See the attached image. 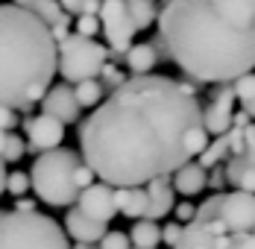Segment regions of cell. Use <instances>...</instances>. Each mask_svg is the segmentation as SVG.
<instances>
[{
    "instance_id": "f1b7e54d",
    "label": "cell",
    "mask_w": 255,
    "mask_h": 249,
    "mask_svg": "<svg viewBox=\"0 0 255 249\" xmlns=\"http://www.w3.org/2000/svg\"><path fill=\"white\" fill-rule=\"evenodd\" d=\"M74 32L82 35V38H94L97 32H100V18H88V15H82L74 21Z\"/></svg>"
},
{
    "instance_id": "e575fe53",
    "label": "cell",
    "mask_w": 255,
    "mask_h": 249,
    "mask_svg": "<svg viewBox=\"0 0 255 249\" xmlns=\"http://www.w3.org/2000/svg\"><path fill=\"white\" fill-rule=\"evenodd\" d=\"M15 124H18V115L6 106H0V132H15Z\"/></svg>"
},
{
    "instance_id": "4fadbf2b",
    "label": "cell",
    "mask_w": 255,
    "mask_h": 249,
    "mask_svg": "<svg viewBox=\"0 0 255 249\" xmlns=\"http://www.w3.org/2000/svg\"><path fill=\"white\" fill-rule=\"evenodd\" d=\"M41 115L56 118L62 126L79 124L82 109H79V103H77L74 88H71V85H62V82H59V85H53L50 91L44 94V100H41Z\"/></svg>"
},
{
    "instance_id": "ffe728a7",
    "label": "cell",
    "mask_w": 255,
    "mask_h": 249,
    "mask_svg": "<svg viewBox=\"0 0 255 249\" xmlns=\"http://www.w3.org/2000/svg\"><path fill=\"white\" fill-rule=\"evenodd\" d=\"M229 158H232V141H229V132H226V135L208 141V147L200 152L197 164H200L203 170H214V167H223Z\"/></svg>"
},
{
    "instance_id": "5bb4252c",
    "label": "cell",
    "mask_w": 255,
    "mask_h": 249,
    "mask_svg": "<svg viewBox=\"0 0 255 249\" xmlns=\"http://www.w3.org/2000/svg\"><path fill=\"white\" fill-rule=\"evenodd\" d=\"M18 6H24L29 15H35L38 21H44V24L50 26L56 44H59V41H65V38L71 35V32H68V26L74 24V21H71V15H65L62 3H56V0H21Z\"/></svg>"
},
{
    "instance_id": "836d02e7",
    "label": "cell",
    "mask_w": 255,
    "mask_h": 249,
    "mask_svg": "<svg viewBox=\"0 0 255 249\" xmlns=\"http://www.w3.org/2000/svg\"><path fill=\"white\" fill-rule=\"evenodd\" d=\"M194 217H197V208H194L191 202H179L176 205V223L179 226H188Z\"/></svg>"
},
{
    "instance_id": "3957f363",
    "label": "cell",
    "mask_w": 255,
    "mask_h": 249,
    "mask_svg": "<svg viewBox=\"0 0 255 249\" xmlns=\"http://www.w3.org/2000/svg\"><path fill=\"white\" fill-rule=\"evenodd\" d=\"M59 71L50 26L18 3H0V106L18 112L44 100Z\"/></svg>"
},
{
    "instance_id": "f35d334b",
    "label": "cell",
    "mask_w": 255,
    "mask_h": 249,
    "mask_svg": "<svg viewBox=\"0 0 255 249\" xmlns=\"http://www.w3.org/2000/svg\"><path fill=\"white\" fill-rule=\"evenodd\" d=\"M244 112L250 115V121L255 124V100H253V103H247V106H244Z\"/></svg>"
},
{
    "instance_id": "484cf974",
    "label": "cell",
    "mask_w": 255,
    "mask_h": 249,
    "mask_svg": "<svg viewBox=\"0 0 255 249\" xmlns=\"http://www.w3.org/2000/svg\"><path fill=\"white\" fill-rule=\"evenodd\" d=\"M232 91H235V100L241 106L253 103L255 100V74H247V76H241V79H235L232 82Z\"/></svg>"
},
{
    "instance_id": "9c48e42d",
    "label": "cell",
    "mask_w": 255,
    "mask_h": 249,
    "mask_svg": "<svg viewBox=\"0 0 255 249\" xmlns=\"http://www.w3.org/2000/svg\"><path fill=\"white\" fill-rule=\"evenodd\" d=\"M232 235L223 229L220 220H191L182 226V238H179L176 249H229Z\"/></svg>"
},
{
    "instance_id": "d590c367",
    "label": "cell",
    "mask_w": 255,
    "mask_h": 249,
    "mask_svg": "<svg viewBox=\"0 0 255 249\" xmlns=\"http://www.w3.org/2000/svg\"><path fill=\"white\" fill-rule=\"evenodd\" d=\"M229 249H255V235H232V247Z\"/></svg>"
},
{
    "instance_id": "cb8c5ba5",
    "label": "cell",
    "mask_w": 255,
    "mask_h": 249,
    "mask_svg": "<svg viewBox=\"0 0 255 249\" xmlns=\"http://www.w3.org/2000/svg\"><path fill=\"white\" fill-rule=\"evenodd\" d=\"M74 94H77L79 109H97L106 97V88L100 85V79H85L74 88Z\"/></svg>"
},
{
    "instance_id": "7a4b0ae2",
    "label": "cell",
    "mask_w": 255,
    "mask_h": 249,
    "mask_svg": "<svg viewBox=\"0 0 255 249\" xmlns=\"http://www.w3.org/2000/svg\"><path fill=\"white\" fill-rule=\"evenodd\" d=\"M155 26L170 62L200 85H232L253 74L255 24L229 21L214 0H170Z\"/></svg>"
},
{
    "instance_id": "9a60e30c",
    "label": "cell",
    "mask_w": 255,
    "mask_h": 249,
    "mask_svg": "<svg viewBox=\"0 0 255 249\" xmlns=\"http://www.w3.org/2000/svg\"><path fill=\"white\" fill-rule=\"evenodd\" d=\"M62 229H65L68 238H74L77 244H88V247H97L103 238L109 235V226L106 223H97V220L85 217L77 208H71V211L65 214V226H62Z\"/></svg>"
},
{
    "instance_id": "ba28073f",
    "label": "cell",
    "mask_w": 255,
    "mask_h": 249,
    "mask_svg": "<svg viewBox=\"0 0 255 249\" xmlns=\"http://www.w3.org/2000/svg\"><path fill=\"white\" fill-rule=\"evenodd\" d=\"M217 220L229 235H250L255 229V197L241 191H223L217 202Z\"/></svg>"
},
{
    "instance_id": "83f0119b",
    "label": "cell",
    "mask_w": 255,
    "mask_h": 249,
    "mask_svg": "<svg viewBox=\"0 0 255 249\" xmlns=\"http://www.w3.org/2000/svg\"><path fill=\"white\" fill-rule=\"evenodd\" d=\"M32 185H29V173H21V170H12V173L6 176V191L12 194V197H26V191H29Z\"/></svg>"
},
{
    "instance_id": "4dcf8cb0",
    "label": "cell",
    "mask_w": 255,
    "mask_h": 249,
    "mask_svg": "<svg viewBox=\"0 0 255 249\" xmlns=\"http://www.w3.org/2000/svg\"><path fill=\"white\" fill-rule=\"evenodd\" d=\"M179 238H182V226H179L176 220H173V223H167V226H161V244H167L170 249H176Z\"/></svg>"
},
{
    "instance_id": "8fae6325",
    "label": "cell",
    "mask_w": 255,
    "mask_h": 249,
    "mask_svg": "<svg viewBox=\"0 0 255 249\" xmlns=\"http://www.w3.org/2000/svg\"><path fill=\"white\" fill-rule=\"evenodd\" d=\"M24 132H26V149L29 152H50V149H59L62 141H65V126L59 124L56 118H47V115H35V118H26L24 121Z\"/></svg>"
},
{
    "instance_id": "7bdbcfd3",
    "label": "cell",
    "mask_w": 255,
    "mask_h": 249,
    "mask_svg": "<svg viewBox=\"0 0 255 249\" xmlns=\"http://www.w3.org/2000/svg\"><path fill=\"white\" fill-rule=\"evenodd\" d=\"M0 214H3V211H0Z\"/></svg>"
},
{
    "instance_id": "b9f144b4",
    "label": "cell",
    "mask_w": 255,
    "mask_h": 249,
    "mask_svg": "<svg viewBox=\"0 0 255 249\" xmlns=\"http://www.w3.org/2000/svg\"><path fill=\"white\" fill-rule=\"evenodd\" d=\"M253 235H255V229H253Z\"/></svg>"
},
{
    "instance_id": "ab89813d",
    "label": "cell",
    "mask_w": 255,
    "mask_h": 249,
    "mask_svg": "<svg viewBox=\"0 0 255 249\" xmlns=\"http://www.w3.org/2000/svg\"><path fill=\"white\" fill-rule=\"evenodd\" d=\"M6 141H9V132H0V161H3V149H6Z\"/></svg>"
},
{
    "instance_id": "5b68a950",
    "label": "cell",
    "mask_w": 255,
    "mask_h": 249,
    "mask_svg": "<svg viewBox=\"0 0 255 249\" xmlns=\"http://www.w3.org/2000/svg\"><path fill=\"white\" fill-rule=\"evenodd\" d=\"M0 249H71L65 229L47 214H0Z\"/></svg>"
},
{
    "instance_id": "2e32d148",
    "label": "cell",
    "mask_w": 255,
    "mask_h": 249,
    "mask_svg": "<svg viewBox=\"0 0 255 249\" xmlns=\"http://www.w3.org/2000/svg\"><path fill=\"white\" fill-rule=\"evenodd\" d=\"M173 197H176V191H173L170 179H155V182H150L147 185V214H144V220L158 223L161 217H167L173 211Z\"/></svg>"
},
{
    "instance_id": "f546056e",
    "label": "cell",
    "mask_w": 255,
    "mask_h": 249,
    "mask_svg": "<svg viewBox=\"0 0 255 249\" xmlns=\"http://www.w3.org/2000/svg\"><path fill=\"white\" fill-rule=\"evenodd\" d=\"M97 249H132V244H129L127 232H109L100 244H97Z\"/></svg>"
},
{
    "instance_id": "d6a6232c",
    "label": "cell",
    "mask_w": 255,
    "mask_h": 249,
    "mask_svg": "<svg viewBox=\"0 0 255 249\" xmlns=\"http://www.w3.org/2000/svg\"><path fill=\"white\" fill-rule=\"evenodd\" d=\"M244 158H250L255 161V124H250L244 129V152H241Z\"/></svg>"
},
{
    "instance_id": "277c9868",
    "label": "cell",
    "mask_w": 255,
    "mask_h": 249,
    "mask_svg": "<svg viewBox=\"0 0 255 249\" xmlns=\"http://www.w3.org/2000/svg\"><path fill=\"white\" fill-rule=\"evenodd\" d=\"M82 164L85 161L79 158V152L68 147L38 155L32 161V170H29V185H32L35 197L50 208H71L82 194L77 182V173Z\"/></svg>"
},
{
    "instance_id": "60d3db41",
    "label": "cell",
    "mask_w": 255,
    "mask_h": 249,
    "mask_svg": "<svg viewBox=\"0 0 255 249\" xmlns=\"http://www.w3.org/2000/svg\"><path fill=\"white\" fill-rule=\"evenodd\" d=\"M74 249H97V247H88V244H77Z\"/></svg>"
},
{
    "instance_id": "7c38bea8",
    "label": "cell",
    "mask_w": 255,
    "mask_h": 249,
    "mask_svg": "<svg viewBox=\"0 0 255 249\" xmlns=\"http://www.w3.org/2000/svg\"><path fill=\"white\" fill-rule=\"evenodd\" d=\"M77 211H82L85 217L97 220V223H112L118 217V205H115V188L106 182H94L91 188H85L77 199Z\"/></svg>"
},
{
    "instance_id": "6da1fadb",
    "label": "cell",
    "mask_w": 255,
    "mask_h": 249,
    "mask_svg": "<svg viewBox=\"0 0 255 249\" xmlns=\"http://www.w3.org/2000/svg\"><path fill=\"white\" fill-rule=\"evenodd\" d=\"M82 161L121 188L170 179L208 147L197 88L170 76H129L79 124Z\"/></svg>"
},
{
    "instance_id": "d6986e66",
    "label": "cell",
    "mask_w": 255,
    "mask_h": 249,
    "mask_svg": "<svg viewBox=\"0 0 255 249\" xmlns=\"http://www.w3.org/2000/svg\"><path fill=\"white\" fill-rule=\"evenodd\" d=\"M115 205H118V214H124L129 220H144V214H147V188H121V191H115Z\"/></svg>"
},
{
    "instance_id": "ac0fdd59",
    "label": "cell",
    "mask_w": 255,
    "mask_h": 249,
    "mask_svg": "<svg viewBox=\"0 0 255 249\" xmlns=\"http://www.w3.org/2000/svg\"><path fill=\"white\" fill-rule=\"evenodd\" d=\"M223 170H226V182L235 191L255 197V161L244 158V155H232Z\"/></svg>"
},
{
    "instance_id": "8d00e7d4",
    "label": "cell",
    "mask_w": 255,
    "mask_h": 249,
    "mask_svg": "<svg viewBox=\"0 0 255 249\" xmlns=\"http://www.w3.org/2000/svg\"><path fill=\"white\" fill-rule=\"evenodd\" d=\"M12 211H18V214H35V199L21 197L15 205H12Z\"/></svg>"
},
{
    "instance_id": "44dd1931",
    "label": "cell",
    "mask_w": 255,
    "mask_h": 249,
    "mask_svg": "<svg viewBox=\"0 0 255 249\" xmlns=\"http://www.w3.org/2000/svg\"><path fill=\"white\" fill-rule=\"evenodd\" d=\"M124 59H127V65H129V71H132V76H150V71L158 65L155 47L150 44V41L132 44V50H129Z\"/></svg>"
},
{
    "instance_id": "d4e9b609",
    "label": "cell",
    "mask_w": 255,
    "mask_h": 249,
    "mask_svg": "<svg viewBox=\"0 0 255 249\" xmlns=\"http://www.w3.org/2000/svg\"><path fill=\"white\" fill-rule=\"evenodd\" d=\"M127 79H129V76L124 74V71H118V68H115V65H109V62H106V68L100 71V85L106 88V97H109V94H115Z\"/></svg>"
},
{
    "instance_id": "52a82bcc",
    "label": "cell",
    "mask_w": 255,
    "mask_h": 249,
    "mask_svg": "<svg viewBox=\"0 0 255 249\" xmlns=\"http://www.w3.org/2000/svg\"><path fill=\"white\" fill-rule=\"evenodd\" d=\"M100 32H106V41H109V50L115 56H127L132 50V38H135V24L129 18L127 3L121 0H106L100 6Z\"/></svg>"
},
{
    "instance_id": "30bf717a",
    "label": "cell",
    "mask_w": 255,
    "mask_h": 249,
    "mask_svg": "<svg viewBox=\"0 0 255 249\" xmlns=\"http://www.w3.org/2000/svg\"><path fill=\"white\" fill-rule=\"evenodd\" d=\"M232 121H235V91L232 85H217L211 91L208 106H203V126L208 135L220 138L232 129Z\"/></svg>"
},
{
    "instance_id": "7402d4cb",
    "label": "cell",
    "mask_w": 255,
    "mask_h": 249,
    "mask_svg": "<svg viewBox=\"0 0 255 249\" xmlns=\"http://www.w3.org/2000/svg\"><path fill=\"white\" fill-rule=\"evenodd\" d=\"M129 244L132 249H155L161 244V226L150 220H135L129 229Z\"/></svg>"
},
{
    "instance_id": "1f68e13d",
    "label": "cell",
    "mask_w": 255,
    "mask_h": 249,
    "mask_svg": "<svg viewBox=\"0 0 255 249\" xmlns=\"http://www.w3.org/2000/svg\"><path fill=\"white\" fill-rule=\"evenodd\" d=\"M226 185H229V182H226V170H223V167H214V170L208 173V188H211L214 194H223Z\"/></svg>"
},
{
    "instance_id": "4316f807",
    "label": "cell",
    "mask_w": 255,
    "mask_h": 249,
    "mask_svg": "<svg viewBox=\"0 0 255 249\" xmlns=\"http://www.w3.org/2000/svg\"><path fill=\"white\" fill-rule=\"evenodd\" d=\"M26 152V141L21 135H15V132H9V141H6V149H3V164H15V161H21Z\"/></svg>"
},
{
    "instance_id": "603a6c76",
    "label": "cell",
    "mask_w": 255,
    "mask_h": 249,
    "mask_svg": "<svg viewBox=\"0 0 255 249\" xmlns=\"http://www.w3.org/2000/svg\"><path fill=\"white\" fill-rule=\"evenodd\" d=\"M127 9H129V18H132L135 29H150L158 21V9L153 3H147V0H129Z\"/></svg>"
},
{
    "instance_id": "8992f818",
    "label": "cell",
    "mask_w": 255,
    "mask_h": 249,
    "mask_svg": "<svg viewBox=\"0 0 255 249\" xmlns=\"http://www.w3.org/2000/svg\"><path fill=\"white\" fill-rule=\"evenodd\" d=\"M106 59H109V47H103L94 38H82L71 32L65 41H59V74L74 85L85 79H97L106 68Z\"/></svg>"
},
{
    "instance_id": "e0dca14e",
    "label": "cell",
    "mask_w": 255,
    "mask_h": 249,
    "mask_svg": "<svg viewBox=\"0 0 255 249\" xmlns=\"http://www.w3.org/2000/svg\"><path fill=\"white\" fill-rule=\"evenodd\" d=\"M170 185H173V191L182 194V197H197L200 191L208 188V170H203L197 161H191V164L179 167L176 173L170 176Z\"/></svg>"
},
{
    "instance_id": "74e56055",
    "label": "cell",
    "mask_w": 255,
    "mask_h": 249,
    "mask_svg": "<svg viewBox=\"0 0 255 249\" xmlns=\"http://www.w3.org/2000/svg\"><path fill=\"white\" fill-rule=\"evenodd\" d=\"M6 164H3V161H0V197H3V194H6Z\"/></svg>"
}]
</instances>
